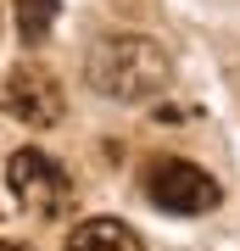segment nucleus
Segmentation results:
<instances>
[{
	"label": "nucleus",
	"mask_w": 240,
	"mask_h": 251,
	"mask_svg": "<svg viewBox=\"0 0 240 251\" xmlns=\"http://www.w3.org/2000/svg\"><path fill=\"white\" fill-rule=\"evenodd\" d=\"M89 84L112 100H151L168 90V50L145 34H112L89 50Z\"/></svg>",
	"instance_id": "1"
},
{
	"label": "nucleus",
	"mask_w": 240,
	"mask_h": 251,
	"mask_svg": "<svg viewBox=\"0 0 240 251\" xmlns=\"http://www.w3.org/2000/svg\"><path fill=\"white\" fill-rule=\"evenodd\" d=\"M6 179L11 190H17V206L23 212H34V218H67V206H73V179L62 173V162H51L45 151H17L6 162Z\"/></svg>",
	"instance_id": "2"
},
{
	"label": "nucleus",
	"mask_w": 240,
	"mask_h": 251,
	"mask_svg": "<svg viewBox=\"0 0 240 251\" xmlns=\"http://www.w3.org/2000/svg\"><path fill=\"white\" fill-rule=\"evenodd\" d=\"M145 196H151V206H162V212H173V218H201V212L218 206V184H213V173L196 168V162L162 156V162H151V173H145Z\"/></svg>",
	"instance_id": "3"
},
{
	"label": "nucleus",
	"mask_w": 240,
	"mask_h": 251,
	"mask_svg": "<svg viewBox=\"0 0 240 251\" xmlns=\"http://www.w3.org/2000/svg\"><path fill=\"white\" fill-rule=\"evenodd\" d=\"M0 100H6V112L17 117V123H28V128H51V123H62V112H67L62 84H56L39 62H17L11 67L6 84H0Z\"/></svg>",
	"instance_id": "4"
},
{
	"label": "nucleus",
	"mask_w": 240,
	"mask_h": 251,
	"mask_svg": "<svg viewBox=\"0 0 240 251\" xmlns=\"http://www.w3.org/2000/svg\"><path fill=\"white\" fill-rule=\"evenodd\" d=\"M67 251H140V234L117 218H89L67 234Z\"/></svg>",
	"instance_id": "5"
},
{
	"label": "nucleus",
	"mask_w": 240,
	"mask_h": 251,
	"mask_svg": "<svg viewBox=\"0 0 240 251\" xmlns=\"http://www.w3.org/2000/svg\"><path fill=\"white\" fill-rule=\"evenodd\" d=\"M51 23H56V0H17V28L28 45H39L51 34Z\"/></svg>",
	"instance_id": "6"
},
{
	"label": "nucleus",
	"mask_w": 240,
	"mask_h": 251,
	"mask_svg": "<svg viewBox=\"0 0 240 251\" xmlns=\"http://www.w3.org/2000/svg\"><path fill=\"white\" fill-rule=\"evenodd\" d=\"M0 251H34V246H17V240H0Z\"/></svg>",
	"instance_id": "7"
}]
</instances>
